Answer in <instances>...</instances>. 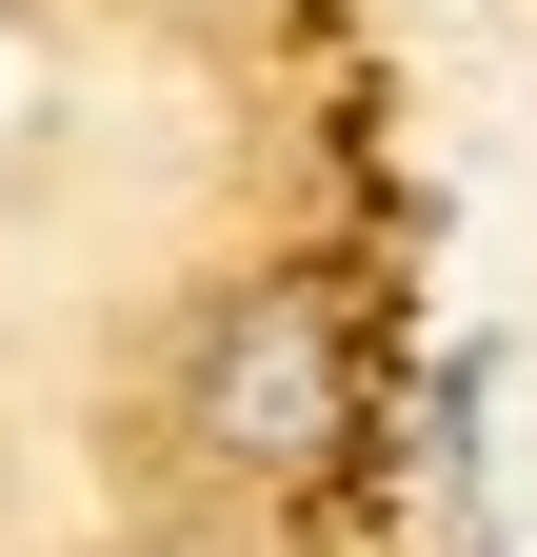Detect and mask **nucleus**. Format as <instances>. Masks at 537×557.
I'll return each mask as SVG.
<instances>
[{
  "instance_id": "nucleus-1",
  "label": "nucleus",
  "mask_w": 537,
  "mask_h": 557,
  "mask_svg": "<svg viewBox=\"0 0 537 557\" xmlns=\"http://www.w3.org/2000/svg\"><path fill=\"white\" fill-rule=\"evenodd\" d=\"M179 438L199 478H239V498H299V478L359 458V338L319 278H220L179 338Z\"/></svg>"
},
{
  "instance_id": "nucleus-2",
  "label": "nucleus",
  "mask_w": 537,
  "mask_h": 557,
  "mask_svg": "<svg viewBox=\"0 0 537 557\" xmlns=\"http://www.w3.org/2000/svg\"><path fill=\"white\" fill-rule=\"evenodd\" d=\"M199 21H239V0H199Z\"/></svg>"
}]
</instances>
